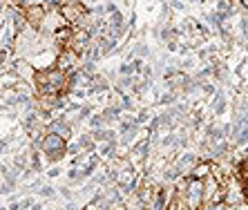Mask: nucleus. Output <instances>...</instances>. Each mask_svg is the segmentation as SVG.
Segmentation results:
<instances>
[{
    "instance_id": "39448f33",
    "label": "nucleus",
    "mask_w": 248,
    "mask_h": 210,
    "mask_svg": "<svg viewBox=\"0 0 248 210\" xmlns=\"http://www.w3.org/2000/svg\"><path fill=\"white\" fill-rule=\"evenodd\" d=\"M224 110H226V96H224V92H217L213 101V112L215 114H224Z\"/></svg>"
},
{
    "instance_id": "f3484780",
    "label": "nucleus",
    "mask_w": 248,
    "mask_h": 210,
    "mask_svg": "<svg viewBox=\"0 0 248 210\" xmlns=\"http://www.w3.org/2000/svg\"><path fill=\"white\" fill-rule=\"evenodd\" d=\"M58 175H61V168H52V170H49V177H52V179H54V177H58Z\"/></svg>"
},
{
    "instance_id": "0eeeda50",
    "label": "nucleus",
    "mask_w": 248,
    "mask_h": 210,
    "mask_svg": "<svg viewBox=\"0 0 248 210\" xmlns=\"http://www.w3.org/2000/svg\"><path fill=\"white\" fill-rule=\"evenodd\" d=\"M199 210H226V204H221V201H208Z\"/></svg>"
},
{
    "instance_id": "f257e3e1",
    "label": "nucleus",
    "mask_w": 248,
    "mask_h": 210,
    "mask_svg": "<svg viewBox=\"0 0 248 210\" xmlns=\"http://www.w3.org/2000/svg\"><path fill=\"white\" fill-rule=\"evenodd\" d=\"M43 152L47 154V159L56 164L67 154V148H65V139H61L58 135H45V141H43Z\"/></svg>"
},
{
    "instance_id": "ddd939ff",
    "label": "nucleus",
    "mask_w": 248,
    "mask_h": 210,
    "mask_svg": "<svg viewBox=\"0 0 248 210\" xmlns=\"http://www.w3.org/2000/svg\"><path fill=\"white\" fill-rule=\"evenodd\" d=\"M121 107H123V110H132V107H134L132 99H130L127 94H123V103H121Z\"/></svg>"
},
{
    "instance_id": "2eb2a0df",
    "label": "nucleus",
    "mask_w": 248,
    "mask_h": 210,
    "mask_svg": "<svg viewBox=\"0 0 248 210\" xmlns=\"http://www.w3.org/2000/svg\"><path fill=\"white\" fill-rule=\"evenodd\" d=\"M41 197H54V188L43 186V188H41Z\"/></svg>"
},
{
    "instance_id": "7ed1b4c3",
    "label": "nucleus",
    "mask_w": 248,
    "mask_h": 210,
    "mask_svg": "<svg viewBox=\"0 0 248 210\" xmlns=\"http://www.w3.org/2000/svg\"><path fill=\"white\" fill-rule=\"evenodd\" d=\"M197 165H199V164H197V157H195V154L186 152L184 157L177 161V165H174V168L179 170V172H190V175H192V170H195Z\"/></svg>"
},
{
    "instance_id": "423d86ee",
    "label": "nucleus",
    "mask_w": 248,
    "mask_h": 210,
    "mask_svg": "<svg viewBox=\"0 0 248 210\" xmlns=\"http://www.w3.org/2000/svg\"><path fill=\"white\" fill-rule=\"evenodd\" d=\"M177 101H179L177 92H168V94H163L161 99H159V105H172V103H177Z\"/></svg>"
},
{
    "instance_id": "6e6552de",
    "label": "nucleus",
    "mask_w": 248,
    "mask_h": 210,
    "mask_svg": "<svg viewBox=\"0 0 248 210\" xmlns=\"http://www.w3.org/2000/svg\"><path fill=\"white\" fill-rule=\"evenodd\" d=\"M103 123H105L103 114H94V117L90 119V125H92V130H94V128H96V130H103V128H101V125H103Z\"/></svg>"
},
{
    "instance_id": "dca6fc26",
    "label": "nucleus",
    "mask_w": 248,
    "mask_h": 210,
    "mask_svg": "<svg viewBox=\"0 0 248 210\" xmlns=\"http://www.w3.org/2000/svg\"><path fill=\"white\" fill-rule=\"evenodd\" d=\"M226 210H248V204H239V206H226Z\"/></svg>"
},
{
    "instance_id": "9b49d317",
    "label": "nucleus",
    "mask_w": 248,
    "mask_h": 210,
    "mask_svg": "<svg viewBox=\"0 0 248 210\" xmlns=\"http://www.w3.org/2000/svg\"><path fill=\"white\" fill-rule=\"evenodd\" d=\"M134 54H139V56H148V54H150V49H148V45H145V43H137V45H134Z\"/></svg>"
},
{
    "instance_id": "f8f14e48",
    "label": "nucleus",
    "mask_w": 248,
    "mask_h": 210,
    "mask_svg": "<svg viewBox=\"0 0 248 210\" xmlns=\"http://www.w3.org/2000/svg\"><path fill=\"white\" fill-rule=\"evenodd\" d=\"M90 110H92V107H90V105H85V107H83V110L78 112L76 121H85V119H92V117H90Z\"/></svg>"
},
{
    "instance_id": "4468645a",
    "label": "nucleus",
    "mask_w": 248,
    "mask_h": 210,
    "mask_svg": "<svg viewBox=\"0 0 248 210\" xmlns=\"http://www.w3.org/2000/svg\"><path fill=\"white\" fill-rule=\"evenodd\" d=\"M145 119H150V112H148V110H141V112H139V117L134 119V121H137L139 125H141V123H143Z\"/></svg>"
},
{
    "instance_id": "a211bd4d",
    "label": "nucleus",
    "mask_w": 248,
    "mask_h": 210,
    "mask_svg": "<svg viewBox=\"0 0 248 210\" xmlns=\"http://www.w3.org/2000/svg\"><path fill=\"white\" fill-rule=\"evenodd\" d=\"M192 2H199V0H192Z\"/></svg>"
},
{
    "instance_id": "1a4fd4ad",
    "label": "nucleus",
    "mask_w": 248,
    "mask_h": 210,
    "mask_svg": "<svg viewBox=\"0 0 248 210\" xmlns=\"http://www.w3.org/2000/svg\"><path fill=\"white\" fill-rule=\"evenodd\" d=\"M119 72H121V76H132L137 70H134V63H123L119 67Z\"/></svg>"
},
{
    "instance_id": "20e7f679",
    "label": "nucleus",
    "mask_w": 248,
    "mask_h": 210,
    "mask_svg": "<svg viewBox=\"0 0 248 210\" xmlns=\"http://www.w3.org/2000/svg\"><path fill=\"white\" fill-rule=\"evenodd\" d=\"M121 105H110V107H105L103 110V119L105 121H119V117H121Z\"/></svg>"
},
{
    "instance_id": "9d476101",
    "label": "nucleus",
    "mask_w": 248,
    "mask_h": 210,
    "mask_svg": "<svg viewBox=\"0 0 248 210\" xmlns=\"http://www.w3.org/2000/svg\"><path fill=\"white\" fill-rule=\"evenodd\" d=\"M114 150H116V141H112V143H105L103 150H101V154H103V157H112Z\"/></svg>"
},
{
    "instance_id": "f03ea898",
    "label": "nucleus",
    "mask_w": 248,
    "mask_h": 210,
    "mask_svg": "<svg viewBox=\"0 0 248 210\" xmlns=\"http://www.w3.org/2000/svg\"><path fill=\"white\" fill-rule=\"evenodd\" d=\"M49 132H52V135H58L65 141L72 136V128H69V123L65 121V117H61V119H56V121L49 123Z\"/></svg>"
}]
</instances>
